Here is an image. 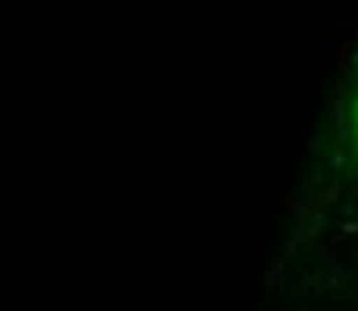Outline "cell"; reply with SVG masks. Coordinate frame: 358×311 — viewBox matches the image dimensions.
Returning a JSON list of instances; mask_svg holds the SVG:
<instances>
[{
	"label": "cell",
	"instance_id": "6da1fadb",
	"mask_svg": "<svg viewBox=\"0 0 358 311\" xmlns=\"http://www.w3.org/2000/svg\"><path fill=\"white\" fill-rule=\"evenodd\" d=\"M326 65V118H330L337 165L351 186V208L358 219V4L337 25L334 40L322 47Z\"/></svg>",
	"mask_w": 358,
	"mask_h": 311
}]
</instances>
